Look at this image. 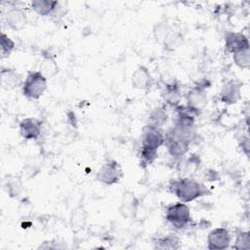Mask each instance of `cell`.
<instances>
[{
    "instance_id": "cell-1",
    "label": "cell",
    "mask_w": 250,
    "mask_h": 250,
    "mask_svg": "<svg viewBox=\"0 0 250 250\" xmlns=\"http://www.w3.org/2000/svg\"><path fill=\"white\" fill-rule=\"evenodd\" d=\"M170 189L181 202L185 203L191 202L210 193L203 184L189 177H184L172 181L170 184Z\"/></svg>"
},
{
    "instance_id": "cell-2",
    "label": "cell",
    "mask_w": 250,
    "mask_h": 250,
    "mask_svg": "<svg viewBox=\"0 0 250 250\" xmlns=\"http://www.w3.org/2000/svg\"><path fill=\"white\" fill-rule=\"evenodd\" d=\"M48 88V79L39 71H29L21 85L22 95L30 100L40 99Z\"/></svg>"
},
{
    "instance_id": "cell-3",
    "label": "cell",
    "mask_w": 250,
    "mask_h": 250,
    "mask_svg": "<svg viewBox=\"0 0 250 250\" xmlns=\"http://www.w3.org/2000/svg\"><path fill=\"white\" fill-rule=\"evenodd\" d=\"M166 221L176 229H183L191 222L190 209L185 202H175L165 210Z\"/></svg>"
},
{
    "instance_id": "cell-4",
    "label": "cell",
    "mask_w": 250,
    "mask_h": 250,
    "mask_svg": "<svg viewBox=\"0 0 250 250\" xmlns=\"http://www.w3.org/2000/svg\"><path fill=\"white\" fill-rule=\"evenodd\" d=\"M123 178V170L120 163L114 159H107L100 167L96 174V180L105 186H112Z\"/></svg>"
},
{
    "instance_id": "cell-5",
    "label": "cell",
    "mask_w": 250,
    "mask_h": 250,
    "mask_svg": "<svg viewBox=\"0 0 250 250\" xmlns=\"http://www.w3.org/2000/svg\"><path fill=\"white\" fill-rule=\"evenodd\" d=\"M210 86V82L208 80H202L197 83L194 87L189 89V91L186 95L187 106L189 108L197 111H200L206 106L207 104V94L206 89Z\"/></svg>"
},
{
    "instance_id": "cell-6",
    "label": "cell",
    "mask_w": 250,
    "mask_h": 250,
    "mask_svg": "<svg viewBox=\"0 0 250 250\" xmlns=\"http://www.w3.org/2000/svg\"><path fill=\"white\" fill-rule=\"evenodd\" d=\"M165 143V134L160 127L146 124L142 130L141 146L158 149Z\"/></svg>"
},
{
    "instance_id": "cell-7",
    "label": "cell",
    "mask_w": 250,
    "mask_h": 250,
    "mask_svg": "<svg viewBox=\"0 0 250 250\" xmlns=\"http://www.w3.org/2000/svg\"><path fill=\"white\" fill-rule=\"evenodd\" d=\"M231 234L227 228L213 229L207 235V248L210 250H224L229 247Z\"/></svg>"
},
{
    "instance_id": "cell-8",
    "label": "cell",
    "mask_w": 250,
    "mask_h": 250,
    "mask_svg": "<svg viewBox=\"0 0 250 250\" xmlns=\"http://www.w3.org/2000/svg\"><path fill=\"white\" fill-rule=\"evenodd\" d=\"M19 132L24 140H37L42 132V123L39 119L34 117L23 118L19 123Z\"/></svg>"
},
{
    "instance_id": "cell-9",
    "label": "cell",
    "mask_w": 250,
    "mask_h": 250,
    "mask_svg": "<svg viewBox=\"0 0 250 250\" xmlns=\"http://www.w3.org/2000/svg\"><path fill=\"white\" fill-rule=\"evenodd\" d=\"M219 98L228 105L236 104L241 99V83L236 80L227 81L221 88Z\"/></svg>"
},
{
    "instance_id": "cell-10",
    "label": "cell",
    "mask_w": 250,
    "mask_h": 250,
    "mask_svg": "<svg viewBox=\"0 0 250 250\" xmlns=\"http://www.w3.org/2000/svg\"><path fill=\"white\" fill-rule=\"evenodd\" d=\"M5 21L9 28L15 31L23 29L27 24V16L23 9L18 6L11 7L5 14Z\"/></svg>"
},
{
    "instance_id": "cell-11",
    "label": "cell",
    "mask_w": 250,
    "mask_h": 250,
    "mask_svg": "<svg viewBox=\"0 0 250 250\" xmlns=\"http://www.w3.org/2000/svg\"><path fill=\"white\" fill-rule=\"evenodd\" d=\"M190 144H191V141L189 140L177 138V137H173L165 134L164 145L166 146L169 154L174 158H180L185 156L189 149Z\"/></svg>"
},
{
    "instance_id": "cell-12",
    "label": "cell",
    "mask_w": 250,
    "mask_h": 250,
    "mask_svg": "<svg viewBox=\"0 0 250 250\" xmlns=\"http://www.w3.org/2000/svg\"><path fill=\"white\" fill-rule=\"evenodd\" d=\"M245 48H250L248 37L242 32L229 31L225 35V49L229 54H234Z\"/></svg>"
},
{
    "instance_id": "cell-13",
    "label": "cell",
    "mask_w": 250,
    "mask_h": 250,
    "mask_svg": "<svg viewBox=\"0 0 250 250\" xmlns=\"http://www.w3.org/2000/svg\"><path fill=\"white\" fill-rule=\"evenodd\" d=\"M139 203L138 197L132 191H125L122 195L118 211L123 218L132 219L138 212Z\"/></svg>"
},
{
    "instance_id": "cell-14",
    "label": "cell",
    "mask_w": 250,
    "mask_h": 250,
    "mask_svg": "<svg viewBox=\"0 0 250 250\" xmlns=\"http://www.w3.org/2000/svg\"><path fill=\"white\" fill-rule=\"evenodd\" d=\"M131 83L135 89L147 90L152 83V76L148 68L145 65H139L132 74Z\"/></svg>"
},
{
    "instance_id": "cell-15",
    "label": "cell",
    "mask_w": 250,
    "mask_h": 250,
    "mask_svg": "<svg viewBox=\"0 0 250 250\" xmlns=\"http://www.w3.org/2000/svg\"><path fill=\"white\" fill-rule=\"evenodd\" d=\"M152 34L154 41L163 46H168L171 44V39L175 40V36L173 33L172 27L164 21L157 22L153 25Z\"/></svg>"
},
{
    "instance_id": "cell-16",
    "label": "cell",
    "mask_w": 250,
    "mask_h": 250,
    "mask_svg": "<svg viewBox=\"0 0 250 250\" xmlns=\"http://www.w3.org/2000/svg\"><path fill=\"white\" fill-rule=\"evenodd\" d=\"M0 81L2 88L5 90H13L23 83L21 74L11 67H2L0 71Z\"/></svg>"
},
{
    "instance_id": "cell-17",
    "label": "cell",
    "mask_w": 250,
    "mask_h": 250,
    "mask_svg": "<svg viewBox=\"0 0 250 250\" xmlns=\"http://www.w3.org/2000/svg\"><path fill=\"white\" fill-rule=\"evenodd\" d=\"M87 211L83 204H79L73 208L69 217V226L74 233L84 229L87 224Z\"/></svg>"
},
{
    "instance_id": "cell-18",
    "label": "cell",
    "mask_w": 250,
    "mask_h": 250,
    "mask_svg": "<svg viewBox=\"0 0 250 250\" xmlns=\"http://www.w3.org/2000/svg\"><path fill=\"white\" fill-rule=\"evenodd\" d=\"M154 249L158 250H177L181 247V239L175 233H169L152 239Z\"/></svg>"
},
{
    "instance_id": "cell-19",
    "label": "cell",
    "mask_w": 250,
    "mask_h": 250,
    "mask_svg": "<svg viewBox=\"0 0 250 250\" xmlns=\"http://www.w3.org/2000/svg\"><path fill=\"white\" fill-rule=\"evenodd\" d=\"M3 188L11 198L18 197L23 189L21 177L16 175H6L3 180Z\"/></svg>"
},
{
    "instance_id": "cell-20",
    "label": "cell",
    "mask_w": 250,
    "mask_h": 250,
    "mask_svg": "<svg viewBox=\"0 0 250 250\" xmlns=\"http://www.w3.org/2000/svg\"><path fill=\"white\" fill-rule=\"evenodd\" d=\"M31 9L41 17L53 15L59 8V2L54 0H33L30 3Z\"/></svg>"
},
{
    "instance_id": "cell-21",
    "label": "cell",
    "mask_w": 250,
    "mask_h": 250,
    "mask_svg": "<svg viewBox=\"0 0 250 250\" xmlns=\"http://www.w3.org/2000/svg\"><path fill=\"white\" fill-rule=\"evenodd\" d=\"M163 98L171 106H177L181 101V90L177 82L169 83L165 86L163 91Z\"/></svg>"
},
{
    "instance_id": "cell-22",
    "label": "cell",
    "mask_w": 250,
    "mask_h": 250,
    "mask_svg": "<svg viewBox=\"0 0 250 250\" xmlns=\"http://www.w3.org/2000/svg\"><path fill=\"white\" fill-rule=\"evenodd\" d=\"M168 120V112L165 106H156L148 114L147 124L162 127Z\"/></svg>"
},
{
    "instance_id": "cell-23",
    "label": "cell",
    "mask_w": 250,
    "mask_h": 250,
    "mask_svg": "<svg viewBox=\"0 0 250 250\" xmlns=\"http://www.w3.org/2000/svg\"><path fill=\"white\" fill-rule=\"evenodd\" d=\"M39 71L47 79L54 77L58 73L59 66H58L55 59L51 55H44V58L39 66Z\"/></svg>"
},
{
    "instance_id": "cell-24",
    "label": "cell",
    "mask_w": 250,
    "mask_h": 250,
    "mask_svg": "<svg viewBox=\"0 0 250 250\" xmlns=\"http://www.w3.org/2000/svg\"><path fill=\"white\" fill-rule=\"evenodd\" d=\"M158 155V149L155 148H149L146 146H141L140 147V163L141 165L145 168L153 163V161L157 158Z\"/></svg>"
},
{
    "instance_id": "cell-25",
    "label": "cell",
    "mask_w": 250,
    "mask_h": 250,
    "mask_svg": "<svg viewBox=\"0 0 250 250\" xmlns=\"http://www.w3.org/2000/svg\"><path fill=\"white\" fill-rule=\"evenodd\" d=\"M232 248L236 250H247L250 249V232L248 230L238 229L235 233L234 243Z\"/></svg>"
},
{
    "instance_id": "cell-26",
    "label": "cell",
    "mask_w": 250,
    "mask_h": 250,
    "mask_svg": "<svg viewBox=\"0 0 250 250\" xmlns=\"http://www.w3.org/2000/svg\"><path fill=\"white\" fill-rule=\"evenodd\" d=\"M234 63L241 69H248L250 66V48H245L232 54Z\"/></svg>"
},
{
    "instance_id": "cell-27",
    "label": "cell",
    "mask_w": 250,
    "mask_h": 250,
    "mask_svg": "<svg viewBox=\"0 0 250 250\" xmlns=\"http://www.w3.org/2000/svg\"><path fill=\"white\" fill-rule=\"evenodd\" d=\"M16 48V43L13 39H11L6 33L2 32L0 36V49H1V57L7 58Z\"/></svg>"
},
{
    "instance_id": "cell-28",
    "label": "cell",
    "mask_w": 250,
    "mask_h": 250,
    "mask_svg": "<svg viewBox=\"0 0 250 250\" xmlns=\"http://www.w3.org/2000/svg\"><path fill=\"white\" fill-rule=\"evenodd\" d=\"M238 145L242 151L248 156L249 155V138L247 136H241L238 138Z\"/></svg>"
}]
</instances>
